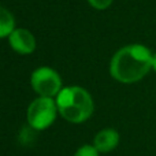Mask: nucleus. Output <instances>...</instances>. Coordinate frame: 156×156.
I'll list each match as a JSON object with an SVG mask.
<instances>
[{
	"mask_svg": "<svg viewBox=\"0 0 156 156\" xmlns=\"http://www.w3.org/2000/svg\"><path fill=\"white\" fill-rule=\"evenodd\" d=\"M152 56L151 51L141 44L123 47L114 55L110 73L119 82H137L152 69Z\"/></svg>",
	"mask_w": 156,
	"mask_h": 156,
	"instance_id": "nucleus-1",
	"label": "nucleus"
},
{
	"mask_svg": "<svg viewBox=\"0 0 156 156\" xmlns=\"http://www.w3.org/2000/svg\"><path fill=\"white\" fill-rule=\"evenodd\" d=\"M59 114L71 123H81L93 114V100L88 90L81 86L63 88L56 96Z\"/></svg>",
	"mask_w": 156,
	"mask_h": 156,
	"instance_id": "nucleus-2",
	"label": "nucleus"
},
{
	"mask_svg": "<svg viewBox=\"0 0 156 156\" xmlns=\"http://www.w3.org/2000/svg\"><path fill=\"white\" fill-rule=\"evenodd\" d=\"M58 105L52 97H37L27 107V123L34 130H45L56 119Z\"/></svg>",
	"mask_w": 156,
	"mask_h": 156,
	"instance_id": "nucleus-3",
	"label": "nucleus"
},
{
	"mask_svg": "<svg viewBox=\"0 0 156 156\" xmlns=\"http://www.w3.org/2000/svg\"><path fill=\"white\" fill-rule=\"evenodd\" d=\"M34 92L41 97H55L62 90V80L51 67H40L33 71L30 77Z\"/></svg>",
	"mask_w": 156,
	"mask_h": 156,
	"instance_id": "nucleus-4",
	"label": "nucleus"
},
{
	"mask_svg": "<svg viewBox=\"0 0 156 156\" xmlns=\"http://www.w3.org/2000/svg\"><path fill=\"white\" fill-rule=\"evenodd\" d=\"M11 48L19 55H29L36 49V38L27 29L18 27L8 37Z\"/></svg>",
	"mask_w": 156,
	"mask_h": 156,
	"instance_id": "nucleus-5",
	"label": "nucleus"
},
{
	"mask_svg": "<svg viewBox=\"0 0 156 156\" xmlns=\"http://www.w3.org/2000/svg\"><path fill=\"white\" fill-rule=\"evenodd\" d=\"M119 144V133L114 129H103L93 138V147L99 152H111Z\"/></svg>",
	"mask_w": 156,
	"mask_h": 156,
	"instance_id": "nucleus-6",
	"label": "nucleus"
},
{
	"mask_svg": "<svg viewBox=\"0 0 156 156\" xmlns=\"http://www.w3.org/2000/svg\"><path fill=\"white\" fill-rule=\"evenodd\" d=\"M15 30V19L12 14L4 7H0V38L10 37Z\"/></svg>",
	"mask_w": 156,
	"mask_h": 156,
	"instance_id": "nucleus-7",
	"label": "nucleus"
},
{
	"mask_svg": "<svg viewBox=\"0 0 156 156\" xmlns=\"http://www.w3.org/2000/svg\"><path fill=\"white\" fill-rule=\"evenodd\" d=\"M74 156H99V151L93 145H82L77 149Z\"/></svg>",
	"mask_w": 156,
	"mask_h": 156,
	"instance_id": "nucleus-8",
	"label": "nucleus"
},
{
	"mask_svg": "<svg viewBox=\"0 0 156 156\" xmlns=\"http://www.w3.org/2000/svg\"><path fill=\"white\" fill-rule=\"evenodd\" d=\"M89 4L96 10H105L107 7H110V4L112 3V0H88Z\"/></svg>",
	"mask_w": 156,
	"mask_h": 156,
	"instance_id": "nucleus-9",
	"label": "nucleus"
},
{
	"mask_svg": "<svg viewBox=\"0 0 156 156\" xmlns=\"http://www.w3.org/2000/svg\"><path fill=\"white\" fill-rule=\"evenodd\" d=\"M152 69L156 71V54H154V56H152Z\"/></svg>",
	"mask_w": 156,
	"mask_h": 156,
	"instance_id": "nucleus-10",
	"label": "nucleus"
}]
</instances>
